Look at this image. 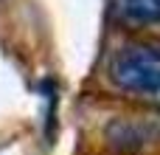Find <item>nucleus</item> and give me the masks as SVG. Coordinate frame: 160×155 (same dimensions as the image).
<instances>
[{
  "label": "nucleus",
  "instance_id": "f257e3e1",
  "mask_svg": "<svg viewBox=\"0 0 160 155\" xmlns=\"http://www.w3.org/2000/svg\"><path fill=\"white\" fill-rule=\"evenodd\" d=\"M112 76L127 90H135V93H158L160 90V51L152 48V45L127 48L115 59Z\"/></svg>",
  "mask_w": 160,
  "mask_h": 155
},
{
  "label": "nucleus",
  "instance_id": "f03ea898",
  "mask_svg": "<svg viewBox=\"0 0 160 155\" xmlns=\"http://www.w3.org/2000/svg\"><path fill=\"white\" fill-rule=\"evenodd\" d=\"M118 11L135 25L160 23V0H118Z\"/></svg>",
  "mask_w": 160,
  "mask_h": 155
}]
</instances>
